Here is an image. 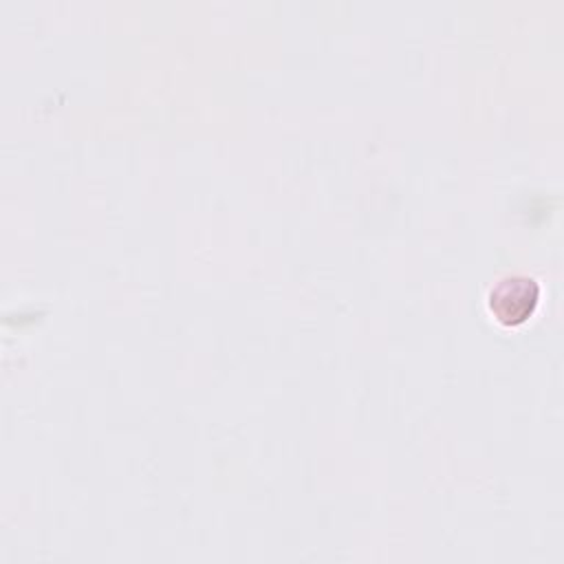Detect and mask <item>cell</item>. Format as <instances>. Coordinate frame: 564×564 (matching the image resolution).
Masks as SVG:
<instances>
[{
  "label": "cell",
  "instance_id": "obj_1",
  "mask_svg": "<svg viewBox=\"0 0 564 564\" xmlns=\"http://www.w3.org/2000/svg\"><path fill=\"white\" fill-rule=\"evenodd\" d=\"M538 297L540 286L533 278L522 273L505 275L489 291V311L498 322L516 326L533 315Z\"/></svg>",
  "mask_w": 564,
  "mask_h": 564
}]
</instances>
